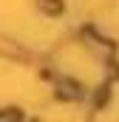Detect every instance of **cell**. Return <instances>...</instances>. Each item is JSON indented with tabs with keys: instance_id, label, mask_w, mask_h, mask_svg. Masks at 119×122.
<instances>
[{
	"instance_id": "1",
	"label": "cell",
	"mask_w": 119,
	"mask_h": 122,
	"mask_svg": "<svg viewBox=\"0 0 119 122\" xmlns=\"http://www.w3.org/2000/svg\"><path fill=\"white\" fill-rule=\"evenodd\" d=\"M57 97H60V99H79L82 91H79V85H77V82H68V80H65V82H60Z\"/></svg>"
},
{
	"instance_id": "2",
	"label": "cell",
	"mask_w": 119,
	"mask_h": 122,
	"mask_svg": "<svg viewBox=\"0 0 119 122\" xmlns=\"http://www.w3.org/2000/svg\"><path fill=\"white\" fill-rule=\"evenodd\" d=\"M40 11H45V14H60V11H62V0H40Z\"/></svg>"
}]
</instances>
